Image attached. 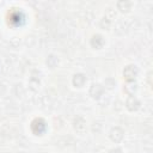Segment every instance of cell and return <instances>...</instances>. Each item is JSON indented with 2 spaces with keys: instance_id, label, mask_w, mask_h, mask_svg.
Listing matches in <instances>:
<instances>
[{
  "instance_id": "obj_4",
  "label": "cell",
  "mask_w": 153,
  "mask_h": 153,
  "mask_svg": "<svg viewBox=\"0 0 153 153\" xmlns=\"http://www.w3.org/2000/svg\"><path fill=\"white\" fill-rule=\"evenodd\" d=\"M140 102L139 99L135 97V96H129L126 100V106L130 110V111H136L139 108H140Z\"/></svg>"
},
{
  "instance_id": "obj_7",
  "label": "cell",
  "mask_w": 153,
  "mask_h": 153,
  "mask_svg": "<svg viewBox=\"0 0 153 153\" xmlns=\"http://www.w3.org/2000/svg\"><path fill=\"white\" fill-rule=\"evenodd\" d=\"M103 92H104V88H103V86L99 85V84H93V85L91 86V88H90V94H91L93 98H96V99L100 98V96L103 94Z\"/></svg>"
},
{
  "instance_id": "obj_2",
  "label": "cell",
  "mask_w": 153,
  "mask_h": 153,
  "mask_svg": "<svg viewBox=\"0 0 153 153\" xmlns=\"http://www.w3.org/2000/svg\"><path fill=\"white\" fill-rule=\"evenodd\" d=\"M30 128L35 135H43L47 131V122L41 117H36L35 120H32Z\"/></svg>"
},
{
  "instance_id": "obj_5",
  "label": "cell",
  "mask_w": 153,
  "mask_h": 153,
  "mask_svg": "<svg viewBox=\"0 0 153 153\" xmlns=\"http://www.w3.org/2000/svg\"><path fill=\"white\" fill-rule=\"evenodd\" d=\"M90 43H91V45H92L93 48L100 49V48H103V45L105 44V39H104V37H103L102 35H93Z\"/></svg>"
},
{
  "instance_id": "obj_10",
  "label": "cell",
  "mask_w": 153,
  "mask_h": 153,
  "mask_svg": "<svg viewBox=\"0 0 153 153\" xmlns=\"http://www.w3.org/2000/svg\"><path fill=\"white\" fill-rule=\"evenodd\" d=\"M57 63H59V59H57L56 56H54V55H50V56L47 59V65H48L50 68L56 67Z\"/></svg>"
},
{
  "instance_id": "obj_3",
  "label": "cell",
  "mask_w": 153,
  "mask_h": 153,
  "mask_svg": "<svg viewBox=\"0 0 153 153\" xmlns=\"http://www.w3.org/2000/svg\"><path fill=\"white\" fill-rule=\"evenodd\" d=\"M139 74V69L135 65H128L123 69V78L127 82H134Z\"/></svg>"
},
{
  "instance_id": "obj_1",
  "label": "cell",
  "mask_w": 153,
  "mask_h": 153,
  "mask_svg": "<svg viewBox=\"0 0 153 153\" xmlns=\"http://www.w3.org/2000/svg\"><path fill=\"white\" fill-rule=\"evenodd\" d=\"M7 22L11 26L13 27H17V26H20L24 24L25 22V16L24 13L19 10V8H12L11 12H8V16H7Z\"/></svg>"
},
{
  "instance_id": "obj_9",
  "label": "cell",
  "mask_w": 153,
  "mask_h": 153,
  "mask_svg": "<svg viewBox=\"0 0 153 153\" xmlns=\"http://www.w3.org/2000/svg\"><path fill=\"white\" fill-rule=\"evenodd\" d=\"M130 6L131 4L129 1H124V0H121L117 2V8L121 11V12H128L130 10Z\"/></svg>"
},
{
  "instance_id": "obj_6",
  "label": "cell",
  "mask_w": 153,
  "mask_h": 153,
  "mask_svg": "<svg viewBox=\"0 0 153 153\" xmlns=\"http://www.w3.org/2000/svg\"><path fill=\"white\" fill-rule=\"evenodd\" d=\"M86 80H87V78L85 76V74H82V73H76V74H74L72 82H73V85H74L75 87H82V86L85 85Z\"/></svg>"
},
{
  "instance_id": "obj_11",
  "label": "cell",
  "mask_w": 153,
  "mask_h": 153,
  "mask_svg": "<svg viewBox=\"0 0 153 153\" xmlns=\"http://www.w3.org/2000/svg\"><path fill=\"white\" fill-rule=\"evenodd\" d=\"M109 153H122V151H121L120 148H112Z\"/></svg>"
},
{
  "instance_id": "obj_8",
  "label": "cell",
  "mask_w": 153,
  "mask_h": 153,
  "mask_svg": "<svg viewBox=\"0 0 153 153\" xmlns=\"http://www.w3.org/2000/svg\"><path fill=\"white\" fill-rule=\"evenodd\" d=\"M110 139L115 142H120L122 139H123V130L118 127H115L111 129L110 131Z\"/></svg>"
}]
</instances>
